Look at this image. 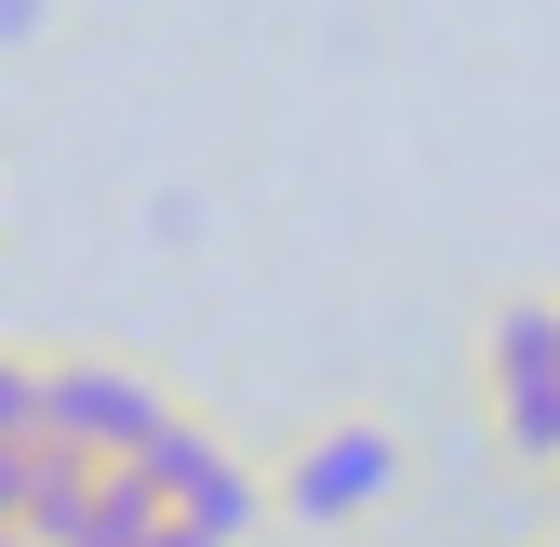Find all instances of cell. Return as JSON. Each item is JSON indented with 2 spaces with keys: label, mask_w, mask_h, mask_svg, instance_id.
<instances>
[{
  "label": "cell",
  "mask_w": 560,
  "mask_h": 547,
  "mask_svg": "<svg viewBox=\"0 0 560 547\" xmlns=\"http://www.w3.org/2000/svg\"><path fill=\"white\" fill-rule=\"evenodd\" d=\"M400 481H413V441L387 415H320L294 454H267V521L280 534H361Z\"/></svg>",
  "instance_id": "6da1fadb"
},
{
  "label": "cell",
  "mask_w": 560,
  "mask_h": 547,
  "mask_svg": "<svg viewBox=\"0 0 560 547\" xmlns=\"http://www.w3.org/2000/svg\"><path fill=\"white\" fill-rule=\"evenodd\" d=\"M133 467L161 481V508H174L200 547H254V534H280V521H267V454H241L228 428H200V415H174Z\"/></svg>",
  "instance_id": "7a4b0ae2"
},
{
  "label": "cell",
  "mask_w": 560,
  "mask_h": 547,
  "mask_svg": "<svg viewBox=\"0 0 560 547\" xmlns=\"http://www.w3.org/2000/svg\"><path fill=\"white\" fill-rule=\"evenodd\" d=\"M480 428L521 467H560V294H534L480 334Z\"/></svg>",
  "instance_id": "3957f363"
},
{
  "label": "cell",
  "mask_w": 560,
  "mask_h": 547,
  "mask_svg": "<svg viewBox=\"0 0 560 547\" xmlns=\"http://www.w3.org/2000/svg\"><path fill=\"white\" fill-rule=\"evenodd\" d=\"M174 428V400L133 374V361H40V441H67V454H148Z\"/></svg>",
  "instance_id": "277c9868"
},
{
  "label": "cell",
  "mask_w": 560,
  "mask_h": 547,
  "mask_svg": "<svg viewBox=\"0 0 560 547\" xmlns=\"http://www.w3.org/2000/svg\"><path fill=\"white\" fill-rule=\"evenodd\" d=\"M40 14H54V0H0V40H27V27H40Z\"/></svg>",
  "instance_id": "5b68a950"
},
{
  "label": "cell",
  "mask_w": 560,
  "mask_h": 547,
  "mask_svg": "<svg viewBox=\"0 0 560 547\" xmlns=\"http://www.w3.org/2000/svg\"><path fill=\"white\" fill-rule=\"evenodd\" d=\"M133 547H200V534H187V521H174V508H161V521H148V534H133Z\"/></svg>",
  "instance_id": "8992f818"
}]
</instances>
